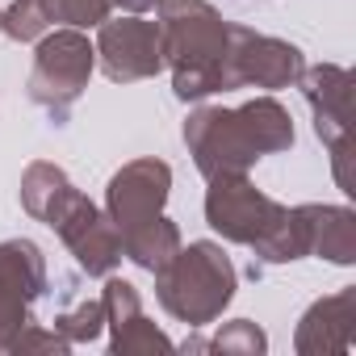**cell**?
Returning a JSON list of instances; mask_svg holds the SVG:
<instances>
[{"mask_svg": "<svg viewBox=\"0 0 356 356\" xmlns=\"http://www.w3.org/2000/svg\"><path fill=\"white\" fill-rule=\"evenodd\" d=\"M197 172L206 181L214 176H248L256 159L281 155L293 147V118L277 97H252L235 109L222 105H202L185 118L181 130Z\"/></svg>", "mask_w": 356, "mask_h": 356, "instance_id": "6da1fadb", "label": "cell"}, {"mask_svg": "<svg viewBox=\"0 0 356 356\" xmlns=\"http://www.w3.org/2000/svg\"><path fill=\"white\" fill-rule=\"evenodd\" d=\"M159 51L163 67H172L176 101H210L231 92L227 51H231V22L210 0H159Z\"/></svg>", "mask_w": 356, "mask_h": 356, "instance_id": "7a4b0ae2", "label": "cell"}, {"mask_svg": "<svg viewBox=\"0 0 356 356\" xmlns=\"http://www.w3.org/2000/svg\"><path fill=\"white\" fill-rule=\"evenodd\" d=\"M235 289H239V273L222 252V243L214 239H197L189 248L181 243L155 268V298L163 314L185 323L189 331L218 323Z\"/></svg>", "mask_w": 356, "mask_h": 356, "instance_id": "3957f363", "label": "cell"}, {"mask_svg": "<svg viewBox=\"0 0 356 356\" xmlns=\"http://www.w3.org/2000/svg\"><path fill=\"white\" fill-rule=\"evenodd\" d=\"M92 72H97V51H92L88 34L84 30H72V26H59L55 34H42L38 38L26 92L59 126V122H67L72 105L84 97Z\"/></svg>", "mask_w": 356, "mask_h": 356, "instance_id": "277c9868", "label": "cell"}, {"mask_svg": "<svg viewBox=\"0 0 356 356\" xmlns=\"http://www.w3.org/2000/svg\"><path fill=\"white\" fill-rule=\"evenodd\" d=\"M88 277H109L122 264V231L105 210H97L76 185H67L42 218Z\"/></svg>", "mask_w": 356, "mask_h": 356, "instance_id": "5b68a950", "label": "cell"}, {"mask_svg": "<svg viewBox=\"0 0 356 356\" xmlns=\"http://www.w3.org/2000/svg\"><path fill=\"white\" fill-rule=\"evenodd\" d=\"M289 206H281L277 197H268L264 189H256L248 176H214L206 189V222L210 231H218L227 243L239 248H260L285 218Z\"/></svg>", "mask_w": 356, "mask_h": 356, "instance_id": "8992f818", "label": "cell"}, {"mask_svg": "<svg viewBox=\"0 0 356 356\" xmlns=\"http://www.w3.org/2000/svg\"><path fill=\"white\" fill-rule=\"evenodd\" d=\"M47 293V256L34 239H0V352L13 335L34 323V306Z\"/></svg>", "mask_w": 356, "mask_h": 356, "instance_id": "52a82bcc", "label": "cell"}, {"mask_svg": "<svg viewBox=\"0 0 356 356\" xmlns=\"http://www.w3.org/2000/svg\"><path fill=\"white\" fill-rule=\"evenodd\" d=\"M97 63L105 80L113 84H138L163 72V51H159V26L147 22L143 13L130 17H105L97 26Z\"/></svg>", "mask_w": 356, "mask_h": 356, "instance_id": "ba28073f", "label": "cell"}, {"mask_svg": "<svg viewBox=\"0 0 356 356\" xmlns=\"http://www.w3.org/2000/svg\"><path fill=\"white\" fill-rule=\"evenodd\" d=\"M227 72H231V88H293L298 76L306 72V55L273 34H256L248 26L231 22V51H227Z\"/></svg>", "mask_w": 356, "mask_h": 356, "instance_id": "9c48e42d", "label": "cell"}, {"mask_svg": "<svg viewBox=\"0 0 356 356\" xmlns=\"http://www.w3.org/2000/svg\"><path fill=\"white\" fill-rule=\"evenodd\" d=\"M298 88L314 113V134L323 138V147L331 151V163H335V181L348 185V172H343V159H348V138H352V126H348V97H352V72L339 67V63H314L298 76Z\"/></svg>", "mask_w": 356, "mask_h": 356, "instance_id": "30bf717a", "label": "cell"}, {"mask_svg": "<svg viewBox=\"0 0 356 356\" xmlns=\"http://www.w3.org/2000/svg\"><path fill=\"white\" fill-rule=\"evenodd\" d=\"M168 193H172V168L163 159H155V155H143V159L122 163L109 176V185H105V214L113 218L118 231H130V227L163 214Z\"/></svg>", "mask_w": 356, "mask_h": 356, "instance_id": "8fae6325", "label": "cell"}, {"mask_svg": "<svg viewBox=\"0 0 356 356\" xmlns=\"http://www.w3.org/2000/svg\"><path fill=\"white\" fill-rule=\"evenodd\" d=\"M101 306H105V327H109V352L113 356H155V352H172L176 343L147 318L143 298L130 281L122 277H105L101 289Z\"/></svg>", "mask_w": 356, "mask_h": 356, "instance_id": "7c38bea8", "label": "cell"}, {"mask_svg": "<svg viewBox=\"0 0 356 356\" xmlns=\"http://www.w3.org/2000/svg\"><path fill=\"white\" fill-rule=\"evenodd\" d=\"M356 339V285H343L306 306L293 331L298 356H343Z\"/></svg>", "mask_w": 356, "mask_h": 356, "instance_id": "4fadbf2b", "label": "cell"}, {"mask_svg": "<svg viewBox=\"0 0 356 356\" xmlns=\"http://www.w3.org/2000/svg\"><path fill=\"white\" fill-rule=\"evenodd\" d=\"M302 235H306V256L331 260V264H356V214L348 206L331 202H306L298 206Z\"/></svg>", "mask_w": 356, "mask_h": 356, "instance_id": "5bb4252c", "label": "cell"}, {"mask_svg": "<svg viewBox=\"0 0 356 356\" xmlns=\"http://www.w3.org/2000/svg\"><path fill=\"white\" fill-rule=\"evenodd\" d=\"M176 248H181V227H176L168 214H155V218L122 231V260L138 264L143 273H155Z\"/></svg>", "mask_w": 356, "mask_h": 356, "instance_id": "9a60e30c", "label": "cell"}, {"mask_svg": "<svg viewBox=\"0 0 356 356\" xmlns=\"http://www.w3.org/2000/svg\"><path fill=\"white\" fill-rule=\"evenodd\" d=\"M67 185H72V176H67L59 163L34 159V163L22 172V210H26L34 222H42L47 210H51V202H55Z\"/></svg>", "mask_w": 356, "mask_h": 356, "instance_id": "2e32d148", "label": "cell"}, {"mask_svg": "<svg viewBox=\"0 0 356 356\" xmlns=\"http://www.w3.org/2000/svg\"><path fill=\"white\" fill-rule=\"evenodd\" d=\"M55 331L76 348V343H92L101 331H105V306L101 298H80L72 310H59L55 314Z\"/></svg>", "mask_w": 356, "mask_h": 356, "instance_id": "e0dca14e", "label": "cell"}, {"mask_svg": "<svg viewBox=\"0 0 356 356\" xmlns=\"http://www.w3.org/2000/svg\"><path fill=\"white\" fill-rule=\"evenodd\" d=\"M206 352H227V356H260L268 352V335L252 323V318H231L214 331V339H206Z\"/></svg>", "mask_w": 356, "mask_h": 356, "instance_id": "ac0fdd59", "label": "cell"}, {"mask_svg": "<svg viewBox=\"0 0 356 356\" xmlns=\"http://www.w3.org/2000/svg\"><path fill=\"white\" fill-rule=\"evenodd\" d=\"M51 26H72V30H97L109 13L113 0H42Z\"/></svg>", "mask_w": 356, "mask_h": 356, "instance_id": "d6986e66", "label": "cell"}, {"mask_svg": "<svg viewBox=\"0 0 356 356\" xmlns=\"http://www.w3.org/2000/svg\"><path fill=\"white\" fill-rule=\"evenodd\" d=\"M51 30L42 0H13L9 9H0V34H9L13 42H38Z\"/></svg>", "mask_w": 356, "mask_h": 356, "instance_id": "ffe728a7", "label": "cell"}, {"mask_svg": "<svg viewBox=\"0 0 356 356\" xmlns=\"http://www.w3.org/2000/svg\"><path fill=\"white\" fill-rule=\"evenodd\" d=\"M67 348H72V343H67L55 327L47 331V327H38V323H26V327L13 335V343H9L13 356H26V352H55V356H63Z\"/></svg>", "mask_w": 356, "mask_h": 356, "instance_id": "44dd1931", "label": "cell"}, {"mask_svg": "<svg viewBox=\"0 0 356 356\" xmlns=\"http://www.w3.org/2000/svg\"><path fill=\"white\" fill-rule=\"evenodd\" d=\"M159 5V0H113V9H122V13H151Z\"/></svg>", "mask_w": 356, "mask_h": 356, "instance_id": "7402d4cb", "label": "cell"}]
</instances>
